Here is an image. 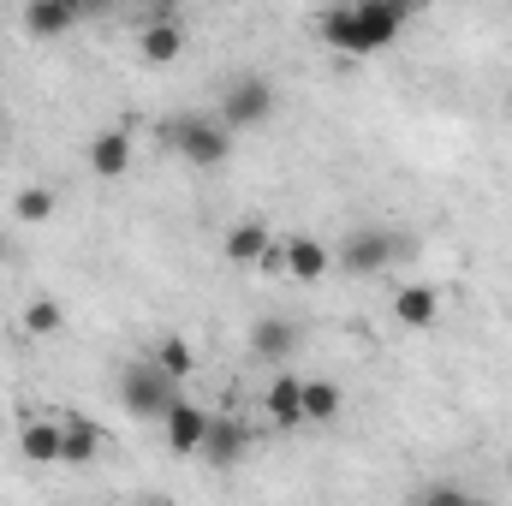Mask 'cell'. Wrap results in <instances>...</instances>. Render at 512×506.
<instances>
[{"label":"cell","instance_id":"cell-21","mask_svg":"<svg viewBox=\"0 0 512 506\" xmlns=\"http://www.w3.org/2000/svg\"><path fill=\"white\" fill-rule=\"evenodd\" d=\"M66 328V310L54 304V298H36L30 310H24V334H60Z\"/></svg>","mask_w":512,"mask_h":506},{"label":"cell","instance_id":"cell-10","mask_svg":"<svg viewBox=\"0 0 512 506\" xmlns=\"http://www.w3.org/2000/svg\"><path fill=\"white\" fill-rule=\"evenodd\" d=\"M126 167H131V137L120 126L96 131V137H90V173H96V179H120Z\"/></svg>","mask_w":512,"mask_h":506},{"label":"cell","instance_id":"cell-19","mask_svg":"<svg viewBox=\"0 0 512 506\" xmlns=\"http://www.w3.org/2000/svg\"><path fill=\"white\" fill-rule=\"evenodd\" d=\"M155 370L173 376V381H185L191 376V346H185L179 334H161V346H155Z\"/></svg>","mask_w":512,"mask_h":506},{"label":"cell","instance_id":"cell-22","mask_svg":"<svg viewBox=\"0 0 512 506\" xmlns=\"http://www.w3.org/2000/svg\"><path fill=\"white\" fill-rule=\"evenodd\" d=\"M411 506H477L465 489H453V483H429V489H417Z\"/></svg>","mask_w":512,"mask_h":506},{"label":"cell","instance_id":"cell-16","mask_svg":"<svg viewBox=\"0 0 512 506\" xmlns=\"http://www.w3.org/2000/svg\"><path fill=\"white\" fill-rule=\"evenodd\" d=\"M18 453H24L30 465H60V423H24Z\"/></svg>","mask_w":512,"mask_h":506},{"label":"cell","instance_id":"cell-9","mask_svg":"<svg viewBox=\"0 0 512 506\" xmlns=\"http://www.w3.org/2000/svg\"><path fill=\"white\" fill-rule=\"evenodd\" d=\"M161 429H167V447H173V453H197L203 435H209V411H197L191 399H179V405L161 417Z\"/></svg>","mask_w":512,"mask_h":506},{"label":"cell","instance_id":"cell-26","mask_svg":"<svg viewBox=\"0 0 512 506\" xmlns=\"http://www.w3.org/2000/svg\"><path fill=\"white\" fill-rule=\"evenodd\" d=\"M143 506H155V501H143Z\"/></svg>","mask_w":512,"mask_h":506},{"label":"cell","instance_id":"cell-24","mask_svg":"<svg viewBox=\"0 0 512 506\" xmlns=\"http://www.w3.org/2000/svg\"><path fill=\"white\" fill-rule=\"evenodd\" d=\"M0 429H6V411H0Z\"/></svg>","mask_w":512,"mask_h":506},{"label":"cell","instance_id":"cell-18","mask_svg":"<svg viewBox=\"0 0 512 506\" xmlns=\"http://www.w3.org/2000/svg\"><path fill=\"white\" fill-rule=\"evenodd\" d=\"M268 256V227L262 221H239L227 233V262H262Z\"/></svg>","mask_w":512,"mask_h":506},{"label":"cell","instance_id":"cell-4","mask_svg":"<svg viewBox=\"0 0 512 506\" xmlns=\"http://www.w3.org/2000/svg\"><path fill=\"white\" fill-rule=\"evenodd\" d=\"M274 114V84L268 78H233L221 96V126L227 131H251Z\"/></svg>","mask_w":512,"mask_h":506},{"label":"cell","instance_id":"cell-14","mask_svg":"<svg viewBox=\"0 0 512 506\" xmlns=\"http://www.w3.org/2000/svg\"><path fill=\"white\" fill-rule=\"evenodd\" d=\"M96 453H102V429H96L90 417L60 423V465H90Z\"/></svg>","mask_w":512,"mask_h":506},{"label":"cell","instance_id":"cell-5","mask_svg":"<svg viewBox=\"0 0 512 506\" xmlns=\"http://www.w3.org/2000/svg\"><path fill=\"white\" fill-rule=\"evenodd\" d=\"M203 465L209 471H233L245 453H251V423L245 417H209V435H203Z\"/></svg>","mask_w":512,"mask_h":506},{"label":"cell","instance_id":"cell-1","mask_svg":"<svg viewBox=\"0 0 512 506\" xmlns=\"http://www.w3.org/2000/svg\"><path fill=\"white\" fill-rule=\"evenodd\" d=\"M322 42L328 48H346V54H376L387 48L399 30H405V6L399 0H346V6H328L316 18Z\"/></svg>","mask_w":512,"mask_h":506},{"label":"cell","instance_id":"cell-13","mask_svg":"<svg viewBox=\"0 0 512 506\" xmlns=\"http://www.w3.org/2000/svg\"><path fill=\"white\" fill-rule=\"evenodd\" d=\"M179 48H185V36H179L173 12H155V18L143 24V60H149V66H167V60H179Z\"/></svg>","mask_w":512,"mask_h":506},{"label":"cell","instance_id":"cell-7","mask_svg":"<svg viewBox=\"0 0 512 506\" xmlns=\"http://www.w3.org/2000/svg\"><path fill=\"white\" fill-rule=\"evenodd\" d=\"M262 411L274 429H304V376H274L262 393Z\"/></svg>","mask_w":512,"mask_h":506},{"label":"cell","instance_id":"cell-6","mask_svg":"<svg viewBox=\"0 0 512 506\" xmlns=\"http://www.w3.org/2000/svg\"><path fill=\"white\" fill-rule=\"evenodd\" d=\"M387 262H393V233H382V227H358L340 245V268L346 274H382Z\"/></svg>","mask_w":512,"mask_h":506},{"label":"cell","instance_id":"cell-8","mask_svg":"<svg viewBox=\"0 0 512 506\" xmlns=\"http://www.w3.org/2000/svg\"><path fill=\"white\" fill-rule=\"evenodd\" d=\"M435 316H441V292L435 286H399L393 292V322L399 328H435Z\"/></svg>","mask_w":512,"mask_h":506},{"label":"cell","instance_id":"cell-12","mask_svg":"<svg viewBox=\"0 0 512 506\" xmlns=\"http://www.w3.org/2000/svg\"><path fill=\"white\" fill-rule=\"evenodd\" d=\"M78 24V6L72 0H30L24 6V30L30 36H66Z\"/></svg>","mask_w":512,"mask_h":506},{"label":"cell","instance_id":"cell-25","mask_svg":"<svg viewBox=\"0 0 512 506\" xmlns=\"http://www.w3.org/2000/svg\"><path fill=\"white\" fill-rule=\"evenodd\" d=\"M507 483H512V465H507Z\"/></svg>","mask_w":512,"mask_h":506},{"label":"cell","instance_id":"cell-2","mask_svg":"<svg viewBox=\"0 0 512 506\" xmlns=\"http://www.w3.org/2000/svg\"><path fill=\"white\" fill-rule=\"evenodd\" d=\"M155 137L167 143V149H179L191 167H221L227 161V149H233V131L221 126V120H209V114H185V120H161Z\"/></svg>","mask_w":512,"mask_h":506},{"label":"cell","instance_id":"cell-23","mask_svg":"<svg viewBox=\"0 0 512 506\" xmlns=\"http://www.w3.org/2000/svg\"><path fill=\"white\" fill-rule=\"evenodd\" d=\"M0 262H6V239H0Z\"/></svg>","mask_w":512,"mask_h":506},{"label":"cell","instance_id":"cell-11","mask_svg":"<svg viewBox=\"0 0 512 506\" xmlns=\"http://www.w3.org/2000/svg\"><path fill=\"white\" fill-rule=\"evenodd\" d=\"M292 346H298V328L286 322V316H262L251 328V352L262 364H280V358H292Z\"/></svg>","mask_w":512,"mask_h":506},{"label":"cell","instance_id":"cell-15","mask_svg":"<svg viewBox=\"0 0 512 506\" xmlns=\"http://www.w3.org/2000/svg\"><path fill=\"white\" fill-rule=\"evenodd\" d=\"M328 262H334V256H328L322 239H304V233H298V239H286V268H292L298 280H322V274H328Z\"/></svg>","mask_w":512,"mask_h":506},{"label":"cell","instance_id":"cell-20","mask_svg":"<svg viewBox=\"0 0 512 506\" xmlns=\"http://www.w3.org/2000/svg\"><path fill=\"white\" fill-rule=\"evenodd\" d=\"M12 215H18L24 227L48 221V215H54V191H48V185H24V191H18V203H12Z\"/></svg>","mask_w":512,"mask_h":506},{"label":"cell","instance_id":"cell-17","mask_svg":"<svg viewBox=\"0 0 512 506\" xmlns=\"http://www.w3.org/2000/svg\"><path fill=\"white\" fill-rule=\"evenodd\" d=\"M340 405H346V393H340L334 381H322V376L304 381V423H334Z\"/></svg>","mask_w":512,"mask_h":506},{"label":"cell","instance_id":"cell-3","mask_svg":"<svg viewBox=\"0 0 512 506\" xmlns=\"http://www.w3.org/2000/svg\"><path fill=\"white\" fill-rule=\"evenodd\" d=\"M120 399H126L131 417L161 423V417L179 405V381L161 376V370H155V358H149V364H126V376H120Z\"/></svg>","mask_w":512,"mask_h":506}]
</instances>
